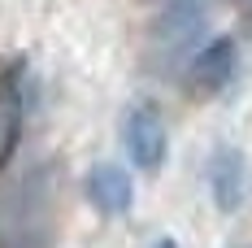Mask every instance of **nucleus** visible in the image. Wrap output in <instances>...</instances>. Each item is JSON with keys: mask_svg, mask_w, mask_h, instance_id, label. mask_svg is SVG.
I'll use <instances>...</instances> for the list:
<instances>
[{"mask_svg": "<svg viewBox=\"0 0 252 248\" xmlns=\"http://www.w3.org/2000/svg\"><path fill=\"white\" fill-rule=\"evenodd\" d=\"M48 170L31 166L18 178L13 196H9V213H4V231H9V248H52V222H48Z\"/></svg>", "mask_w": 252, "mask_h": 248, "instance_id": "f257e3e1", "label": "nucleus"}, {"mask_svg": "<svg viewBox=\"0 0 252 248\" xmlns=\"http://www.w3.org/2000/svg\"><path fill=\"white\" fill-rule=\"evenodd\" d=\"M122 140H126V152L139 170H161L165 152H170V135H165V122L152 105H135L126 113V126H122Z\"/></svg>", "mask_w": 252, "mask_h": 248, "instance_id": "f03ea898", "label": "nucleus"}, {"mask_svg": "<svg viewBox=\"0 0 252 248\" xmlns=\"http://www.w3.org/2000/svg\"><path fill=\"white\" fill-rule=\"evenodd\" d=\"M244 183H248V170L239 148H218L209 157V196L222 213H235L244 205Z\"/></svg>", "mask_w": 252, "mask_h": 248, "instance_id": "7ed1b4c3", "label": "nucleus"}, {"mask_svg": "<svg viewBox=\"0 0 252 248\" xmlns=\"http://www.w3.org/2000/svg\"><path fill=\"white\" fill-rule=\"evenodd\" d=\"M26 66H9L0 74V166L13 157V144H18V126H22L26 113Z\"/></svg>", "mask_w": 252, "mask_h": 248, "instance_id": "20e7f679", "label": "nucleus"}, {"mask_svg": "<svg viewBox=\"0 0 252 248\" xmlns=\"http://www.w3.org/2000/svg\"><path fill=\"white\" fill-rule=\"evenodd\" d=\"M230 78H235V39H213V44H204L196 52V61H191V87L196 92H222Z\"/></svg>", "mask_w": 252, "mask_h": 248, "instance_id": "39448f33", "label": "nucleus"}, {"mask_svg": "<svg viewBox=\"0 0 252 248\" xmlns=\"http://www.w3.org/2000/svg\"><path fill=\"white\" fill-rule=\"evenodd\" d=\"M204 13H209L204 0H170L161 9V18H157V44L170 48V52L183 48L187 39H196V31L204 26Z\"/></svg>", "mask_w": 252, "mask_h": 248, "instance_id": "423d86ee", "label": "nucleus"}, {"mask_svg": "<svg viewBox=\"0 0 252 248\" xmlns=\"http://www.w3.org/2000/svg\"><path fill=\"white\" fill-rule=\"evenodd\" d=\"M87 196H92V205L100 209V213H126L130 209V200H135V187H130V174L122 170V166H92L87 170Z\"/></svg>", "mask_w": 252, "mask_h": 248, "instance_id": "0eeeda50", "label": "nucleus"}, {"mask_svg": "<svg viewBox=\"0 0 252 248\" xmlns=\"http://www.w3.org/2000/svg\"><path fill=\"white\" fill-rule=\"evenodd\" d=\"M152 248H178V244H174V240H170V235H161V240H157V244H152Z\"/></svg>", "mask_w": 252, "mask_h": 248, "instance_id": "6e6552de", "label": "nucleus"}]
</instances>
